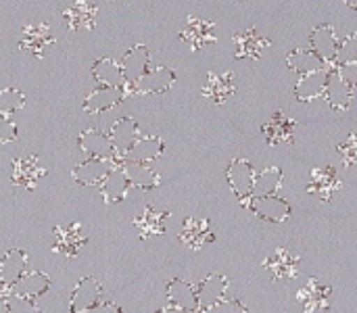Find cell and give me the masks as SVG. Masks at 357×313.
Wrapping results in <instances>:
<instances>
[{
  "label": "cell",
  "instance_id": "cell-37",
  "mask_svg": "<svg viewBox=\"0 0 357 313\" xmlns=\"http://www.w3.org/2000/svg\"><path fill=\"white\" fill-rule=\"evenodd\" d=\"M354 61H357V33L347 36V38L339 44L337 59H335L337 65H345V63H354Z\"/></svg>",
  "mask_w": 357,
  "mask_h": 313
},
{
  "label": "cell",
  "instance_id": "cell-13",
  "mask_svg": "<svg viewBox=\"0 0 357 313\" xmlns=\"http://www.w3.org/2000/svg\"><path fill=\"white\" fill-rule=\"evenodd\" d=\"M96 6L90 4L88 0H73L65 10H63V19L67 23V27L71 31L77 29H92L96 25Z\"/></svg>",
  "mask_w": 357,
  "mask_h": 313
},
{
  "label": "cell",
  "instance_id": "cell-30",
  "mask_svg": "<svg viewBox=\"0 0 357 313\" xmlns=\"http://www.w3.org/2000/svg\"><path fill=\"white\" fill-rule=\"evenodd\" d=\"M234 94V73L228 71V73H209L207 75V84L203 88V96L213 100L215 105H222L226 102V98H230Z\"/></svg>",
  "mask_w": 357,
  "mask_h": 313
},
{
  "label": "cell",
  "instance_id": "cell-34",
  "mask_svg": "<svg viewBox=\"0 0 357 313\" xmlns=\"http://www.w3.org/2000/svg\"><path fill=\"white\" fill-rule=\"evenodd\" d=\"M92 75L100 86H115L119 88L123 84L121 65H117L113 59H96L92 65Z\"/></svg>",
  "mask_w": 357,
  "mask_h": 313
},
{
  "label": "cell",
  "instance_id": "cell-2",
  "mask_svg": "<svg viewBox=\"0 0 357 313\" xmlns=\"http://www.w3.org/2000/svg\"><path fill=\"white\" fill-rule=\"evenodd\" d=\"M249 211H253L257 217L266 220V222H272V224H280L284 220H289L291 215V205L289 201L276 197V194H270V197H249V199H243L241 201Z\"/></svg>",
  "mask_w": 357,
  "mask_h": 313
},
{
  "label": "cell",
  "instance_id": "cell-25",
  "mask_svg": "<svg viewBox=\"0 0 357 313\" xmlns=\"http://www.w3.org/2000/svg\"><path fill=\"white\" fill-rule=\"evenodd\" d=\"M50 289V278L42 272H25L10 289V295L27 297V299H38Z\"/></svg>",
  "mask_w": 357,
  "mask_h": 313
},
{
  "label": "cell",
  "instance_id": "cell-46",
  "mask_svg": "<svg viewBox=\"0 0 357 313\" xmlns=\"http://www.w3.org/2000/svg\"><path fill=\"white\" fill-rule=\"evenodd\" d=\"M343 2H345L347 6H351V8H356L357 10V0H343Z\"/></svg>",
  "mask_w": 357,
  "mask_h": 313
},
{
  "label": "cell",
  "instance_id": "cell-20",
  "mask_svg": "<svg viewBox=\"0 0 357 313\" xmlns=\"http://www.w3.org/2000/svg\"><path fill=\"white\" fill-rule=\"evenodd\" d=\"M149 61H151V52L146 46L138 44L134 48H130L126 52V56L121 59L123 82H136L138 77H142L149 71Z\"/></svg>",
  "mask_w": 357,
  "mask_h": 313
},
{
  "label": "cell",
  "instance_id": "cell-38",
  "mask_svg": "<svg viewBox=\"0 0 357 313\" xmlns=\"http://www.w3.org/2000/svg\"><path fill=\"white\" fill-rule=\"evenodd\" d=\"M8 312L10 313H42L40 307L36 305V299H27V297H19V295H6L4 297Z\"/></svg>",
  "mask_w": 357,
  "mask_h": 313
},
{
  "label": "cell",
  "instance_id": "cell-32",
  "mask_svg": "<svg viewBox=\"0 0 357 313\" xmlns=\"http://www.w3.org/2000/svg\"><path fill=\"white\" fill-rule=\"evenodd\" d=\"M121 169L123 174L128 176L130 184L140 188V190H153L159 186V174H155L151 169V165H144V163H130V161H123L121 163Z\"/></svg>",
  "mask_w": 357,
  "mask_h": 313
},
{
  "label": "cell",
  "instance_id": "cell-27",
  "mask_svg": "<svg viewBox=\"0 0 357 313\" xmlns=\"http://www.w3.org/2000/svg\"><path fill=\"white\" fill-rule=\"evenodd\" d=\"M324 96L328 100V105L335 109V111H345L351 102V96H354V88L339 75V71H331V77H328V84H326V90H324Z\"/></svg>",
  "mask_w": 357,
  "mask_h": 313
},
{
  "label": "cell",
  "instance_id": "cell-1",
  "mask_svg": "<svg viewBox=\"0 0 357 313\" xmlns=\"http://www.w3.org/2000/svg\"><path fill=\"white\" fill-rule=\"evenodd\" d=\"M176 82V73L167 67H155L151 71H146L142 77H138L136 82H123L121 90L123 94H161L167 92Z\"/></svg>",
  "mask_w": 357,
  "mask_h": 313
},
{
  "label": "cell",
  "instance_id": "cell-45",
  "mask_svg": "<svg viewBox=\"0 0 357 313\" xmlns=\"http://www.w3.org/2000/svg\"><path fill=\"white\" fill-rule=\"evenodd\" d=\"M0 313H10L8 312V305H6V301L0 297Z\"/></svg>",
  "mask_w": 357,
  "mask_h": 313
},
{
  "label": "cell",
  "instance_id": "cell-11",
  "mask_svg": "<svg viewBox=\"0 0 357 313\" xmlns=\"http://www.w3.org/2000/svg\"><path fill=\"white\" fill-rule=\"evenodd\" d=\"M84 245H86V236L82 234L79 224L56 226L54 228V245H52V249L56 253H61L65 257H75Z\"/></svg>",
  "mask_w": 357,
  "mask_h": 313
},
{
  "label": "cell",
  "instance_id": "cell-29",
  "mask_svg": "<svg viewBox=\"0 0 357 313\" xmlns=\"http://www.w3.org/2000/svg\"><path fill=\"white\" fill-rule=\"evenodd\" d=\"M169 220V211H159L153 207H144V211L134 220V226L140 230V238L165 234V224Z\"/></svg>",
  "mask_w": 357,
  "mask_h": 313
},
{
  "label": "cell",
  "instance_id": "cell-15",
  "mask_svg": "<svg viewBox=\"0 0 357 313\" xmlns=\"http://www.w3.org/2000/svg\"><path fill=\"white\" fill-rule=\"evenodd\" d=\"M161 153H163V140L159 136H144L132 144V148L123 155V161L151 165L161 157Z\"/></svg>",
  "mask_w": 357,
  "mask_h": 313
},
{
  "label": "cell",
  "instance_id": "cell-36",
  "mask_svg": "<svg viewBox=\"0 0 357 313\" xmlns=\"http://www.w3.org/2000/svg\"><path fill=\"white\" fill-rule=\"evenodd\" d=\"M23 105H25V94L23 92L13 90V88L0 90V113L10 115V113L23 109Z\"/></svg>",
  "mask_w": 357,
  "mask_h": 313
},
{
  "label": "cell",
  "instance_id": "cell-41",
  "mask_svg": "<svg viewBox=\"0 0 357 313\" xmlns=\"http://www.w3.org/2000/svg\"><path fill=\"white\" fill-rule=\"evenodd\" d=\"M205 313H247V307L236 299H222Z\"/></svg>",
  "mask_w": 357,
  "mask_h": 313
},
{
  "label": "cell",
  "instance_id": "cell-14",
  "mask_svg": "<svg viewBox=\"0 0 357 313\" xmlns=\"http://www.w3.org/2000/svg\"><path fill=\"white\" fill-rule=\"evenodd\" d=\"M339 188H341V180L333 167H318L312 171V180L307 184L310 194L318 197L320 201H331Z\"/></svg>",
  "mask_w": 357,
  "mask_h": 313
},
{
  "label": "cell",
  "instance_id": "cell-21",
  "mask_svg": "<svg viewBox=\"0 0 357 313\" xmlns=\"http://www.w3.org/2000/svg\"><path fill=\"white\" fill-rule=\"evenodd\" d=\"M111 142H113V148H115V157H121L123 161V155L132 148V144L138 140V125L132 117H121L113 128H111V134H109Z\"/></svg>",
  "mask_w": 357,
  "mask_h": 313
},
{
  "label": "cell",
  "instance_id": "cell-16",
  "mask_svg": "<svg viewBox=\"0 0 357 313\" xmlns=\"http://www.w3.org/2000/svg\"><path fill=\"white\" fill-rule=\"evenodd\" d=\"M234 44H236V59H259L261 52L270 46V40L266 36H261L255 27L245 29L243 33L234 36Z\"/></svg>",
  "mask_w": 357,
  "mask_h": 313
},
{
  "label": "cell",
  "instance_id": "cell-22",
  "mask_svg": "<svg viewBox=\"0 0 357 313\" xmlns=\"http://www.w3.org/2000/svg\"><path fill=\"white\" fill-rule=\"evenodd\" d=\"M165 295H167V301L169 305H176L180 310L188 313H199V301H197V291L180 280V278H174L167 287H165Z\"/></svg>",
  "mask_w": 357,
  "mask_h": 313
},
{
  "label": "cell",
  "instance_id": "cell-42",
  "mask_svg": "<svg viewBox=\"0 0 357 313\" xmlns=\"http://www.w3.org/2000/svg\"><path fill=\"white\" fill-rule=\"evenodd\" d=\"M337 71H339V75H341L351 88H357V61H354V63H345V65H337Z\"/></svg>",
  "mask_w": 357,
  "mask_h": 313
},
{
  "label": "cell",
  "instance_id": "cell-40",
  "mask_svg": "<svg viewBox=\"0 0 357 313\" xmlns=\"http://www.w3.org/2000/svg\"><path fill=\"white\" fill-rule=\"evenodd\" d=\"M17 140V125L13 123L10 115L0 113V144H8Z\"/></svg>",
  "mask_w": 357,
  "mask_h": 313
},
{
  "label": "cell",
  "instance_id": "cell-6",
  "mask_svg": "<svg viewBox=\"0 0 357 313\" xmlns=\"http://www.w3.org/2000/svg\"><path fill=\"white\" fill-rule=\"evenodd\" d=\"M113 159H90L75 165L71 176L77 184H84V186H100L105 182V178L109 176V171L115 167L111 163Z\"/></svg>",
  "mask_w": 357,
  "mask_h": 313
},
{
  "label": "cell",
  "instance_id": "cell-7",
  "mask_svg": "<svg viewBox=\"0 0 357 313\" xmlns=\"http://www.w3.org/2000/svg\"><path fill=\"white\" fill-rule=\"evenodd\" d=\"M266 270L270 272L272 280H289L295 278L301 266V257L293 255L287 249H276L272 255L266 257Z\"/></svg>",
  "mask_w": 357,
  "mask_h": 313
},
{
  "label": "cell",
  "instance_id": "cell-19",
  "mask_svg": "<svg viewBox=\"0 0 357 313\" xmlns=\"http://www.w3.org/2000/svg\"><path fill=\"white\" fill-rule=\"evenodd\" d=\"M303 305L305 313H316L322 312L328 307V301H331V287L322 284L318 278H312L305 289L299 291V297H297Z\"/></svg>",
  "mask_w": 357,
  "mask_h": 313
},
{
  "label": "cell",
  "instance_id": "cell-12",
  "mask_svg": "<svg viewBox=\"0 0 357 313\" xmlns=\"http://www.w3.org/2000/svg\"><path fill=\"white\" fill-rule=\"evenodd\" d=\"M228 291V278L222 274H209L197 289V301H199V312H207L213 307L218 301L224 299Z\"/></svg>",
  "mask_w": 357,
  "mask_h": 313
},
{
  "label": "cell",
  "instance_id": "cell-17",
  "mask_svg": "<svg viewBox=\"0 0 357 313\" xmlns=\"http://www.w3.org/2000/svg\"><path fill=\"white\" fill-rule=\"evenodd\" d=\"M79 148L90 157V159H113L115 148L109 138V134L88 130L79 134Z\"/></svg>",
  "mask_w": 357,
  "mask_h": 313
},
{
  "label": "cell",
  "instance_id": "cell-26",
  "mask_svg": "<svg viewBox=\"0 0 357 313\" xmlns=\"http://www.w3.org/2000/svg\"><path fill=\"white\" fill-rule=\"evenodd\" d=\"M180 241L190 247V249H201L207 243H213L215 236L209 232V222L207 220H197V217H186L182 232H180Z\"/></svg>",
  "mask_w": 357,
  "mask_h": 313
},
{
  "label": "cell",
  "instance_id": "cell-28",
  "mask_svg": "<svg viewBox=\"0 0 357 313\" xmlns=\"http://www.w3.org/2000/svg\"><path fill=\"white\" fill-rule=\"evenodd\" d=\"M130 186L132 184H130L128 176L123 174V169L121 167H113L109 171V176L105 178V182L100 184V194H102L107 205H113V203H119V201L126 199Z\"/></svg>",
  "mask_w": 357,
  "mask_h": 313
},
{
  "label": "cell",
  "instance_id": "cell-43",
  "mask_svg": "<svg viewBox=\"0 0 357 313\" xmlns=\"http://www.w3.org/2000/svg\"><path fill=\"white\" fill-rule=\"evenodd\" d=\"M84 313H121L119 310V305H115V303H96V305H92L90 310H86Z\"/></svg>",
  "mask_w": 357,
  "mask_h": 313
},
{
  "label": "cell",
  "instance_id": "cell-10",
  "mask_svg": "<svg viewBox=\"0 0 357 313\" xmlns=\"http://www.w3.org/2000/svg\"><path fill=\"white\" fill-rule=\"evenodd\" d=\"M310 46L312 50L324 61V63H335L337 50H339V40L333 29V25H318L310 33Z\"/></svg>",
  "mask_w": 357,
  "mask_h": 313
},
{
  "label": "cell",
  "instance_id": "cell-39",
  "mask_svg": "<svg viewBox=\"0 0 357 313\" xmlns=\"http://www.w3.org/2000/svg\"><path fill=\"white\" fill-rule=\"evenodd\" d=\"M337 151H339V155L347 167L357 165V134H349L347 140L337 146Z\"/></svg>",
  "mask_w": 357,
  "mask_h": 313
},
{
  "label": "cell",
  "instance_id": "cell-18",
  "mask_svg": "<svg viewBox=\"0 0 357 313\" xmlns=\"http://www.w3.org/2000/svg\"><path fill=\"white\" fill-rule=\"evenodd\" d=\"M54 44V38L50 33V27L46 23L40 25H25L23 29V38H21V48L29 50L33 56L42 59L46 48Z\"/></svg>",
  "mask_w": 357,
  "mask_h": 313
},
{
  "label": "cell",
  "instance_id": "cell-35",
  "mask_svg": "<svg viewBox=\"0 0 357 313\" xmlns=\"http://www.w3.org/2000/svg\"><path fill=\"white\" fill-rule=\"evenodd\" d=\"M280 186H282V169L280 167H268L259 176H255V184H253L251 197L276 194Z\"/></svg>",
  "mask_w": 357,
  "mask_h": 313
},
{
  "label": "cell",
  "instance_id": "cell-5",
  "mask_svg": "<svg viewBox=\"0 0 357 313\" xmlns=\"http://www.w3.org/2000/svg\"><path fill=\"white\" fill-rule=\"evenodd\" d=\"M328 77H331V69L328 67H322V69L303 73L299 77V82L295 84V96H297V100L299 102H310V100L322 96L324 90H326Z\"/></svg>",
  "mask_w": 357,
  "mask_h": 313
},
{
  "label": "cell",
  "instance_id": "cell-8",
  "mask_svg": "<svg viewBox=\"0 0 357 313\" xmlns=\"http://www.w3.org/2000/svg\"><path fill=\"white\" fill-rule=\"evenodd\" d=\"M100 293H102V287L96 278H92V276L82 278L71 293L69 313H84L86 310H90L92 305H96L100 301Z\"/></svg>",
  "mask_w": 357,
  "mask_h": 313
},
{
  "label": "cell",
  "instance_id": "cell-4",
  "mask_svg": "<svg viewBox=\"0 0 357 313\" xmlns=\"http://www.w3.org/2000/svg\"><path fill=\"white\" fill-rule=\"evenodd\" d=\"M228 184L232 188V192L243 201L251 197L253 184H255V169L247 159H234L226 171Z\"/></svg>",
  "mask_w": 357,
  "mask_h": 313
},
{
  "label": "cell",
  "instance_id": "cell-24",
  "mask_svg": "<svg viewBox=\"0 0 357 313\" xmlns=\"http://www.w3.org/2000/svg\"><path fill=\"white\" fill-rule=\"evenodd\" d=\"M293 130H295V121L289 119L282 111H276L274 117L264 125L261 134L268 140V144L276 146V144H291L293 142Z\"/></svg>",
  "mask_w": 357,
  "mask_h": 313
},
{
  "label": "cell",
  "instance_id": "cell-31",
  "mask_svg": "<svg viewBox=\"0 0 357 313\" xmlns=\"http://www.w3.org/2000/svg\"><path fill=\"white\" fill-rule=\"evenodd\" d=\"M25 266H27V255L19 249L8 251L2 261H0V280L4 284V289H10L23 274H25Z\"/></svg>",
  "mask_w": 357,
  "mask_h": 313
},
{
  "label": "cell",
  "instance_id": "cell-47",
  "mask_svg": "<svg viewBox=\"0 0 357 313\" xmlns=\"http://www.w3.org/2000/svg\"><path fill=\"white\" fill-rule=\"evenodd\" d=\"M0 291H8V289H4V284H2V280H0Z\"/></svg>",
  "mask_w": 357,
  "mask_h": 313
},
{
  "label": "cell",
  "instance_id": "cell-23",
  "mask_svg": "<svg viewBox=\"0 0 357 313\" xmlns=\"http://www.w3.org/2000/svg\"><path fill=\"white\" fill-rule=\"evenodd\" d=\"M123 98V90L121 86L115 88V86H100L96 88L86 100H84V111L94 115V113H102V111H109L113 107H117Z\"/></svg>",
  "mask_w": 357,
  "mask_h": 313
},
{
  "label": "cell",
  "instance_id": "cell-9",
  "mask_svg": "<svg viewBox=\"0 0 357 313\" xmlns=\"http://www.w3.org/2000/svg\"><path fill=\"white\" fill-rule=\"evenodd\" d=\"M180 40L186 42L192 50H201L203 46L215 42V25L209 21L197 19V17H188L186 25L180 33Z\"/></svg>",
  "mask_w": 357,
  "mask_h": 313
},
{
  "label": "cell",
  "instance_id": "cell-44",
  "mask_svg": "<svg viewBox=\"0 0 357 313\" xmlns=\"http://www.w3.org/2000/svg\"><path fill=\"white\" fill-rule=\"evenodd\" d=\"M157 313H188V312H184V310H180V307H176V305H169V307H161Z\"/></svg>",
  "mask_w": 357,
  "mask_h": 313
},
{
  "label": "cell",
  "instance_id": "cell-3",
  "mask_svg": "<svg viewBox=\"0 0 357 313\" xmlns=\"http://www.w3.org/2000/svg\"><path fill=\"white\" fill-rule=\"evenodd\" d=\"M46 176V167L40 163V157L36 155H27L21 159L13 161V184L21 186V188H36V184Z\"/></svg>",
  "mask_w": 357,
  "mask_h": 313
},
{
  "label": "cell",
  "instance_id": "cell-33",
  "mask_svg": "<svg viewBox=\"0 0 357 313\" xmlns=\"http://www.w3.org/2000/svg\"><path fill=\"white\" fill-rule=\"evenodd\" d=\"M287 65H289V69L297 71L299 75L326 67V63H324V61H322V59H320L312 48H310V50H305V48H297V50L289 52V54H287Z\"/></svg>",
  "mask_w": 357,
  "mask_h": 313
}]
</instances>
